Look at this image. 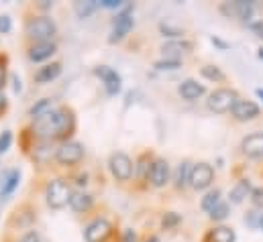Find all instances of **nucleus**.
Segmentation results:
<instances>
[{
    "label": "nucleus",
    "instance_id": "423d86ee",
    "mask_svg": "<svg viewBox=\"0 0 263 242\" xmlns=\"http://www.w3.org/2000/svg\"><path fill=\"white\" fill-rule=\"evenodd\" d=\"M84 159V145L78 140H67L55 151V161L64 167H73Z\"/></svg>",
    "mask_w": 263,
    "mask_h": 242
},
{
    "label": "nucleus",
    "instance_id": "2f4dec72",
    "mask_svg": "<svg viewBox=\"0 0 263 242\" xmlns=\"http://www.w3.org/2000/svg\"><path fill=\"white\" fill-rule=\"evenodd\" d=\"M182 65V61H174V59H161L155 63L157 69H178Z\"/></svg>",
    "mask_w": 263,
    "mask_h": 242
},
{
    "label": "nucleus",
    "instance_id": "dca6fc26",
    "mask_svg": "<svg viewBox=\"0 0 263 242\" xmlns=\"http://www.w3.org/2000/svg\"><path fill=\"white\" fill-rule=\"evenodd\" d=\"M55 53H58V45H55L53 41H41V43H33V45L29 47V51H27L29 59L33 61V63H41V61L53 57Z\"/></svg>",
    "mask_w": 263,
    "mask_h": 242
},
{
    "label": "nucleus",
    "instance_id": "a211bd4d",
    "mask_svg": "<svg viewBox=\"0 0 263 242\" xmlns=\"http://www.w3.org/2000/svg\"><path fill=\"white\" fill-rule=\"evenodd\" d=\"M21 182V171L18 169H10L6 173L0 175V199H6Z\"/></svg>",
    "mask_w": 263,
    "mask_h": 242
},
{
    "label": "nucleus",
    "instance_id": "393cba45",
    "mask_svg": "<svg viewBox=\"0 0 263 242\" xmlns=\"http://www.w3.org/2000/svg\"><path fill=\"white\" fill-rule=\"evenodd\" d=\"M220 195H222V191H220V189H210V191H208V193L202 197L200 208H202L206 214H210V212H212V210H214V208H216V206L222 201V197H220Z\"/></svg>",
    "mask_w": 263,
    "mask_h": 242
},
{
    "label": "nucleus",
    "instance_id": "9d476101",
    "mask_svg": "<svg viewBox=\"0 0 263 242\" xmlns=\"http://www.w3.org/2000/svg\"><path fill=\"white\" fill-rule=\"evenodd\" d=\"M231 114H233V118H235L237 122H251V120H255V118H259L261 108H259L253 100L239 98V100H237V104L233 106Z\"/></svg>",
    "mask_w": 263,
    "mask_h": 242
},
{
    "label": "nucleus",
    "instance_id": "6ab92c4d",
    "mask_svg": "<svg viewBox=\"0 0 263 242\" xmlns=\"http://www.w3.org/2000/svg\"><path fill=\"white\" fill-rule=\"evenodd\" d=\"M251 191H253V187H251L249 179H239V182L235 183V187L231 189V193H229V201L235 204V206H239L247 197H251Z\"/></svg>",
    "mask_w": 263,
    "mask_h": 242
},
{
    "label": "nucleus",
    "instance_id": "0eeeda50",
    "mask_svg": "<svg viewBox=\"0 0 263 242\" xmlns=\"http://www.w3.org/2000/svg\"><path fill=\"white\" fill-rule=\"evenodd\" d=\"M214 182V169L210 163L206 161H200V163H194L192 167V173H190V187L196 189V191H204L208 189Z\"/></svg>",
    "mask_w": 263,
    "mask_h": 242
},
{
    "label": "nucleus",
    "instance_id": "ea45409f",
    "mask_svg": "<svg viewBox=\"0 0 263 242\" xmlns=\"http://www.w3.org/2000/svg\"><path fill=\"white\" fill-rule=\"evenodd\" d=\"M255 94H257V96L263 100V88H257V90H255Z\"/></svg>",
    "mask_w": 263,
    "mask_h": 242
},
{
    "label": "nucleus",
    "instance_id": "1a4fd4ad",
    "mask_svg": "<svg viewBox=\"0 0 263 242\" xmlns=\"http://www.w3.org/2000/svg\"><path fill=\"white\" fill-rule=\"evenodd\" d=\"M194 51V43L188 39H172L167 43L161 45V55L163 59H174L182 61L184 55H190Z\"/></svg>",
    "mask_w": 263,
    "mask_h": 242
},
{
    "label": "nucleus",
    "instance_id": "a878e982",
    "mask_svg": "<svg viewBox=\"0 0 263 242\" xmlns=\"http://www.w3.org/2000/svg\"><path fill=\"white\" fill-rule=\"evenodd\" d=\"M229 214H231V204H229V201H220V204L208 214V218H210L212 222H222V220L229 218Z\"/></svg>",
    "mask_w": 263,
    "mask_h": 242
},
{
    "label": "nucleus",
    "instance_id": "f704fd0d",
    "mask_svg": "<svg viewBox=\"0 0 263 242\" xmlns=\"http://www.w3.org/2000/svg\"><path fill=\"white\" fill-rule=\"evenodd\" d=\"M249 29L255 33V37H259V39L263 41V18L255 21V23H251V25H249Z\"/></svg>",
    "mask_w": 263,
    "mask_h": 242
},
{
    "label": "nucleus",
    "instance_id": "f03ea898",
    "mask_svg": "<svg viewBox=\"0 0 263 242\" xmlns=\"http://www.w3.org/2000/svg\"><path fill=\"white\" fill-rule=\"evenodd\" d=\"M25 33L29 39H33L35 43H41V41H51L53 35L58 33V25L53 23V18L41 14V16H33L27 21L25 25Z\"/></svg>",
    "mask_w": 263,
    "mask_h": 242
},
{
    "label": "nucleus",
    "instance_id": "c756f323",
    "mask_svg": "<svg viewBox=\"0 0 263 242\" xmlns=\"http://www.w3.org/2000/svg\"><path fill=\"white\" fill-rule=\"evenodd\" d=\"M251 204H253V208L255 210H263V187H255L253 191H251Z\"/></svg>",
    "mask_w": 263,
    "mask_h": 242
},
{
    "label": "nucleus",
    "instance_id": "7ed1b4c3",
    "mask_svg": "<svg viewBox=\"0 0 263 242\" xmlns=\"http://www.w3.org/2000/svg\"><path fill=\"white\" fill-rule=\"evenodd\" d=\"M239 92L235 88H218L214 92L208 94V100H206V108L214 114H227L233 110V106L237 104L239 100Z\"/></svg>",
    "mask_w": 263,
    "mask_h": 242
},
{
    "label": "nucleus",
    "instance_id": "a19ab883",
    "mask_svg": "<svg viewBox=\"0 0 263 242\" xmlns=\"http://www.w3.org/2000/svg\"><path fill=\"white\" fill-rule=\"evenodd\" d=\"M147 242H159V238H157V236H151V238H149Z\"/></svg>",
    "mask_w": 263,
    "mask_h": 242
},
{
    "label": "nucleus",
    "instance_id": "bb28decb",
    "mask_svg": "<svg viewBox=\"0 0 263 242\" xmlns=\"http://www.w3.org/2000/svg\"><path fill=\"white\" fill-rule=\"evenodd\" d=\"M47 112H51V100H49V98L39 100V102L29 110V114H31L33 118H39V116H43V114H47Z\"/></svg>",
    "mask_w": 263,
    "mask_h": 242
},
{
    "label": "nucleus",
    "instance_id": "c85d7f7f",
    "mask_svg": "<svg viewBox=\"0 0 263 242\" xmlns=\"http://www.w3.org/2000/svg\"><path fill=\"white\" fill-rule=\"evenodd\" d=\"M96 6H98L96 2H76V12H78V16L86 18L96 10Z\"/></svg>",
    "mask_w": 263,
    "mask_h": 242
},
{
    "label": "nucleus",
    "instance_id": "e433bc0d",
    "mask_svg": "<svg viewBox=\"0 0 263 242\" xmlns=\"http://www.w3.org/2000/svg\"><path fill=\"white\" fill-rule=\"evenodd\" d=\"M102 6H106V8H119V6H121V2H119V0H104V2H102Z\"/></svg>",
    "mask_w": 263,
    "mask_h": 242
},
{
    "label": "nucleus",
    "instance_id": "58836bf2",
    "mask_svg": "<svg viewBox=\"0 0 263 242\" xmlns=\"http://www.w3.org/2000/svg\"><path fill=\"white\" fill-rule=\"evenodd\" d=\"M4 108H6V98H4L2 94H0V112H2Z\"/></svg>",
    "mask_w": 263,
    "mask_h": 242
},
{
    "label": "nucleus",
    "instance_id": "2eb2a0df",
    "mask_svg": "<svg viewBox=\"0 0 263 242\" xmlns=\"http://www.w3.org/2000/svg\"><path fill=\"white\" fill-rule=\"evenodd\" d=\"M94 73L102 79V84H104L108 96H115V94L121 92V75H119L112 67H108V65H100V67L94 69Z\"/></svg>",
    "mask_w": 263,
    "mask_h": 242
},
{
    "label": "nucleus",
    "instance_id": "f3484780",
    "mask_svg": "<svg viewBox=\"0 0 263 242\" xmlns=\"http://www.w3.org/2000/svg\"><path fill=\"white\" fill-rule=\"evenodd\" d=\"M178 92H180V96H182L184 100H188V102H196V100H200V98L206 94V88H204L202 84H198L196 79L188 77V79H184V82L180 84Z\"/></svg>",
    "mask_w": 263,
    "mask_h": 242
},
{
    "label": "nucleus",
    "instance_id": "4be33fe9",
    "mask_svg": "<svg viewBox=\"0 0 263 242\" xmlns=\"http://www.w3.org/2000/svg\"><path fill=\"white\" fill-rule=\"evenodd\" d=\"M60 73H62V63L55 61V63H49V65L39 67L37 73H35V82H37V84H49V82H53Z\"/></svg>",
    "mask_w": 263,
    "mask_h": 242
},
{
    "label": "nucleus",
    "instance_id": "f257e3e1",
    "mask_svg": "<svg viewBox=\"0 0 263 242\" xmlns=\"http://www.w3.org/2000/svg\"><path fill=\"white\" fill-rule=\"evenodd\" d=\"M76 128V116L69 108H58L51 110L33 122V134L41 140H55L66 138Z\"/></svg>",
    "mask_w": 263,
    "mask_h": 242
},
{
    "label": "nucleus",
    "instance_id": "473e14b6",
    "mask_svg": "<svg viewBox=\"0 0 263 242\" xmlns=\"http://www.w3.org/2000/svg\"><path fill=\"white\" fill-rule=\"evenodd\" d=\"M10 29H12L10 16H8V14H0V33L6 35V33H10Z\"/></svg>",
    "mask_w": 263,
    "mask_h": 242
},
{
    "label": "nucleus",
    "instance_id": "cd10ccee",
    "mask_svg": "<svg viewBox=\"0 0 263 242\" xmlns=\"http://www.w3.org/2000/svg\"><path fill=\"white\" fill-rule=\"evenodd\" d=\"M161 224H163L165 230H172V228H176L178 224H182V216H180L178 212H167V214L163 216Z\"/></svg>",
    "mask_w": 263,
    "mask_h": 242
},
{
    "label": "nucleus",
    "instance_id": "aec40b11",
    "mask_svg": "<svg viewBox=\"0 0 263 242\" xmlns=\"http://www.w3.org/2000/svg\"><path fill=\"white\" fill-rule=\"evenodd\" d=\"M192 167H194V163L192 161H182L178 167H176V171H174V175H172V179H174V185H176V189H184V187H188L190 185V173H192Z\"/></svg>",
    "mask_w": 263,
    "mask_h": 242
},
{
    "label": "nucleus",
    "instance_id": "412c9836",
    "mask_svg": "<svg viewBox=\"0 0 263 242\" xmlns=\"http://www.w3.org/2000/svg\"><path fill=\"white\" fill-rule=\"evenodd\" d=\"M235 240H237V234L229 226H214L204 236V242H235Z\"/></svg>",
    "mask_w": 263,
    "mask_h": 242
},
{
    "label": "nucleus",
    "instance_id": "7c9ffc66",
    "mask_svg": "<svg viewBox=\"0 0 263 242\" xmlns=\"http://www.w3.org/2000/svg\"><path fill=\"white\" fill-rule=\"evenodd\" d=\"M10 143H12V132H10V130H4V132L0 134V155L8 151Z\"/></svg>",
    "mask_w": 263,
    "mask_h": 242
},
{
    "label": "nucleus",
    "instance_id": "4468645a",
    "mask_svg": "<svg viewBox=\"0 0 263 242\" xmlns=\"http://www.w3.org/2000/svg\"><path fill=\"white\" fill-rule=\"evenodd\" d=\"M241 153L247 159H261L263 157V130H255L251 134H247L241 140Z\"/></svg>",
    "mask_w": 263,
    "mask_h": 242
},
{
    "label": "nucleus",
    "instance_id": "72a5a7b5",
    "mask_svg": "<svg viewBox=\"0 0 263 242\" xmlns=\"http://www.w3.org/2000/svg\"><path fill=\"white\" fill-rule=\"evenodd\" d=\"M16 242H41V236H39L37 230H29V232H25Z\"/></svg>",
    "mask_w": 263,
    "mask_h": 242
},
{
    "label": "nucleus",
    "instance_id": "9b49d317",
    "mask_svg": "<svg viewBox=\"0 0 263 242\" xmlns=\"http://www.w3.org/2000/svg\"><path fill=\"white\" fill-rule=\"evenodd\" d=\"M170 179H172V169H170L167 159H161V157L153 159V163H151V173H149L151 185H153L155 189H161V187H165V185L170 183Z\"/></svg>",
    "mask_w": 263,
    "mask_h": 242
},
{
    "label": "nucleus",
    "instance_id": "f8f14e48",
    "mask_svg": "<svg viewBox=\"0 0 263 242\" xmlns=\"http://www.w3.org/2000/svg\"><path fill=\"white\" fill-rule=\"evenodd\" d=\"M133 25H135V23H133V8L127 6L123 12L117 14V18H115V23H112V37H110V41H112V43L123 41V39L131 33Z\"/></svg>",
    "mask_w": 263,
    "mask_h": 242
},
{
    "label": "nucleus",
    "instance_id": "6e6552de",
    "mask_svg": "<svg viewBox=\"0 0 263 242\" xmlns=\"http://www.w3.org/2000/svg\"><path fill=\"white\" fill-rule=\"evenodd\" d=\"M220 12L227 14L229 18H241L247 25V23H251V18L255 14V4L253 2H245V0L224 2V4H220Z\"/></svg>",
    "mask_w": 263,
    "mask_h": 242
},
{
    "label": "nucleus",
    "instance_id": "ddd939ff",
    "mask_svg": "<svg viewBox=\"0 0 263 242\" xmlns=\"http://www.w3.org/2000/svg\"><path fill=\"white\" fill-rule=\"evenodd\" d=\"M112 234V224L106 218H96L84 232L86 242H106Z\"/></svg>",
    "mask_w": 263,
    "mask_h": 242
},
{
    "label": "nucleus",
    "instance_id": "39448f33",
    "mask_svg": "<svg viewBox=\"0 0 263 242\" xmlns=\"http://www.w3.org/2000/svg\"><path fill=\"white\" fill-rule=\"evenodd\" d=\"M108 167H110V173L117 182H131L133 173H135V163L127 153H112L110 155V161H108Z\"/></svg>",
    "mask_w": 263,
    "mask_h": 242
},
{
    "label": "nucleus",
    "instance_id": "c9c22d12",
    "mask_svg": "<svg viewBox=\"0 0 263 242\" xmlns=\"http://www.w3.org/2000/svg\"><path fill=\"white\" fill-rule=\"evenodd\" d=\"M4 84H6V59L0 57V90L4 88Z\"/></svg>",
    "mask_w": 263,
    "mask_h": 242
},
{
    "label": "nucleus",
    "instance_id": "20e7f679",
    "mask_svg": "<svg viewBox=\"0 0 263 242\" xmlns=\"http://www.w3.org/2000/svg\"><path fill=\"white\" fill-rule=\"evenodd\" d=\"M71 187L69 183H66L64 179H53V182L47 183V189H45V199H47V206L51 210H62L66 208L71 199Z\"/></svg>",
    "mask_w": 263,
    "mask_h": 242
},
{
    "label": "nucleus",
    "instance_id": "37998d69",
    "mask_svg": "<svg viewBox=\"0 0 263 242\" xmlns=\"http://www.w3.org/2000/svg\"><path fill=\"white\" fill-rule=\"evenodd\" d=\"M261 228H263V220H261Z\"/></svg>",
    "mask_w": 263,
    "mask_h": 242
},
{
    "label": "nucleus",
    "instance_id": "79ce46f5",
    "mask_svg": "<svg viewBox=\"0 0 263 242\" xmlns=\"http://www.w3.org/2000/svg\"><path fill=\"white\" fill-rule=\"evenodd\" d=\"M257 57H259V59H263V47H261V49H259V53H257Z\"/></svg>",
    "mask_w": 263,
    "mask_h": 242
},
{
    "label": "nucleus",
    "instance_id": "4c0bfd02",
    "mask_svg": "<svg viewBox=\"0 0 263 242\" xmlns=\"http://www.w3.org/2000/svg\"><path fill=\"white\" fill-rule=\"evenodd\" d=\"M135 240H137L135 232H133V230H127V236H125V242H135Z\"/></svg>",
    "mask_w": 263,
    "mask_h": 242
},
{
    "label": "nucleus",
    "instance_id": "5701e85b",
    "mask_svg": "<svg viewBox=\"0 0 263 242\" xmlns=\"http://www.w3.org/2000/svg\"><path fill=\"white\" fill-rule=\"evenodd\" d=\"M69 206H71L73 212L82 214V212H88L94 206V197L90 193H84V191H73L71 199H69Z\"/></svg>",
    "mask_w": 263,
    "mask_h": 242
},
{
    "label": "nucleus",
    "instance_id": "b1692460",
    "mask_svg": "<svg viewBox=\"0 0 263 242\" xmlns=\"http://www.w3.org/2000/svg\"><path fill=\"white\" fill-rule=\"evenodd\" d=\"M200 75H202L204 79H208V82H214V84L227 82L224 71H222L220 67H216V65H202V67H200Z\"/></svg>",
    "mask_w": 263,
    "mask_h": 242
}]
</instances>
